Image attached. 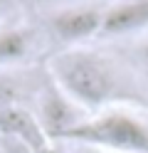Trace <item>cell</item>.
Returning <instances> with one entry per match:
<instances>
[{"label": "cell", "mask_w": 148, "mask_h": 153, "mask_svg": "<svg viewBox=\"0 0 148 153\" xmlns=\"http://www.w3.org/2000/svg\"><path fill=\"white\" fill-rule=\"evenodd\" d=\"M126 64L131 67V72H133L136 82H138V87H141L143 97H146V104H148V37L138 40L133 47H128Z\"/></svg>", "instance_id": "ba28073f"}, {"label": "cell", "mask_w": 148, "mask_h": 153, "mask_svg": "<svg viewBox=\"0 0 148 153\" xmlns=\"http://www.w3.org/2000/svg\"><path fill=\"white\" fill-rule=\"evenodd\" d=\"M62 138L114 153H148V126L131 114L116 109L79 121Z\"/></svg>", "instance_id": "7a4b0ae2"}, {"label": "cell", "mask_w": 148, "mask_h": 153, "mask_svg": "<svg viewBox=\"0 0 148 153\" xmlns=\"http://www.w3.org/2000/svg\"><path fill=\"white\" fill-rule=\"evenodd\" d=\"M52 32L57 40L69 42L77 47L79 42L91 40V37L101 35V25H104V10L91 5H77V7H64L52 15Z\"/></svg>", "instance_id": "3957f363"}, {"label": "cell", "mask_w": 148, "mask_h": 153, "mask_svg": "<svg viewBox=\"0 0 148 153\" xmlns=\"http://www.w3.org/2000/svg\"><path fill=\"white\" fill-rule=\"evenodd\" d=\"M86 111H82L74 101H69L57 87L42 101V128L49 138H62L69 128H74L79 121H84Z\"/></svg>", "instance_id": "277c9868"}, {"label": "cell", "mask_w": 148, "mask_h": 153, "mask_svg": "<svg viewBox=\"0 0 148 153\" xmlns=\"http://www.w3.org/2000/svg\"><path fill=\"white\" fill-rule=\"evenodd\" d=\"M30 52V35L27 30H3L0 32V69L10 64H17L20 59H25Z\"/></svg>", "instance_id": "52a82bcc"}, {"label": "cell", "mask_w": 148, "mask_h": 153, "mask_svg": "<svg viewBox=\"0 0 148 153\" xmlns=\"http://www.w3.org/2000/svg\"><path fill=\"white\" fill-rule=\"evenodd\" d=\"M49 72L54 87L82 111H99L114 104H146L131 67L111 54L69 47L54 54Z\"/></svg>", "instance_id": "6da1fadb"}, {"label": "cell", "mask_w": 148, "mask_h": 153, "mask_svg": "<svg viewBox=\"0 0 148 153\" xmlns=\"http://www.w3.org/2000/svg\"><path fill=\"white\" fill-rule=\"evenodd\" d=\"M20 99V84L10 72L0 69V111L3 109H15Z\"/></svg>", "instance_id": "9c48e42d"}, {"label": "cell", "mask_w": 148, "mask_h": 153, "mask_svg": "<svg viewBox=\"0 0 148 153\" xmlns=\"http://www.w3.org/2000/svg\"><path fill=\"white\" fill-rule=\"evenodd\" d=\"M148 30V0H126L114 7L104 10L101 35L118 37V35H136Z\"/></svg>", "instance_id": "5b68a950"}, {"label": "cell", "mask_w": 148, "mask_h": 153, "mask_svg": "<svg viewBox=\"0 0 148 153\" xmlns=\"http://www.w3.org/2000/svg\"><path fill=\"white\" fill-rule=\"evenodd\" d=\"M0 131L17 136L20 143H25L30 151H42L47 146V133L42 128V123L35 121L27 111L22 109H3L0 111Z\"/></svg>", "instance_id": "8992f818"}]
</instances>
